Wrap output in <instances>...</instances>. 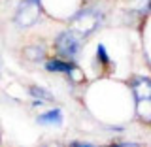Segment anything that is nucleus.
Masks as SVG:
<instances>
[{
	"mask_svg": "<svg viewBox=\"0 0 151 147\" xmlns=\"http://www.w3.org/2000/svg\"><path fill=\"white\" fill-rule=\"evenodd\" d=\"M96 53H98V60H100L102 64H108V62H110V55H108V51H106V47H104V45H98Z\"/></svg>",
	"mask_w": 151,
	"mask_h": 147,
	"instance_id": "5",
	"label": "nucleus"
},
{
	"mask_svg": "<svg viewBox=\"0 0 151 147\" xmlns=\"http://www.w3.org/2000/svg\"><path fill=\"white\" fill-rule=\"evenodd\" d=\"M132 94H134V110L136 115L144 123H151V79L138 75L130 83Z\"/></svg>",
	"mask_w": 151,
	"mask_h": 147,
	"instance_id": "1",
	"label": "nucleus"
},
{
	"mask_svg": "<svg viewBox=\"0 0 151 147\" xmlns=\"http://www.w3.org/2000/svg\"><path fill=\"white\" fill-rule=\"evenodd\" d=\"M55 47L63 57L66 59H74L81 49V34L76 30H64L63 34L57 36Z\"/></svg>",
	"mask_w": 151,
	"mask_h": 147,
	"instance_id": "2",
	"label": "nucleus"
},
{
	"mask_svg": "<svg viewBox=\"0 0 151 147\" xmlns=\"http://www.w3.org/2000/svg\"><path fill=\"white\" fill-rule=\"evenodd\" d=\"M60 119H63V113H60V110H51L44 113V115H40V123H45V125H59Z\"/></svg>",
	"mask_w": 151,
	"mask_h": 147,
	"instance_id": "4",
	"label": "nucleus"
},
{
	"mask_svg": "<svg viewBox=\"0 0 151 147\" xmlns=\"http://www.w3.org/2000/svg\"><path fill=\"white\" fill-rule=\"evenodd\" d=\"M45 68L49 72H55V74H72L76 70V64L74 62H66L63 59H51L45 62Z\"/></svg>",
	"mask_w": 151,
	"mask_h": 147,
	"instance_id": "3",
	"label": "nucleus"
},
{
	"mask_svg": "<svg viewBox=\"0 0 151 147\" xmlns=\"http://www.w3.org/2000/svg\"><path fill=\"white\" fill-rule=\"evenodd\" d=\"M70 147H94L91 143H83V141H74V143H70Z\"/></svg>",
	"mask_w": 151,
	"mask_h": 147,
	"instance_id": "7",
	"label": "nucleus"
},
{
	"mask_svg": "<svg viewBox=\"0 0 151 147\" xmlns=\"http://www.w3.org/2000/svg\"><path fill=\"white\" fill-rule=\"evenodd\" d=\"M30 93H32V94H36V96H42V98H51V94H49V93L38 91V87H32V89H30Z\"/></svg>",
	"mask_w": 151,
	"mask_h": 147,
	"instance_id": "6",
	"label": "nucleus"
}]
</instances>
